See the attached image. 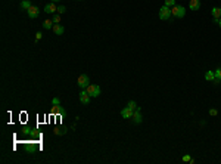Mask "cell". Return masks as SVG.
<instances>
[{"instance_id": "1", "label": "cell", "mask_w": 221, "mask_h": 164, "mask_svg": "<svg viewBox=\"0 0 221 164\" xmlns=\"http://www.w3.org/2000/svg\"><path fill=\"white\" fill-rule=\"evenodd\" d=\"M171 15H174V18H183L186 15V9L180 5H175L171 8Z\"/></svg>"}, {"instance_id": "2", "label": "cell", "mask_w": 221, "mask_h": 164, "mask_svg": "<svg viewBox=\"0 0 221 164\" xmlns=\"http://www.w3.org/2000/svg\"><path fill=\"white\" fill-rule=\"evenodd\" d=\"M77 83H78V86H80L81 89H87V87L91 84V83H90V77H88L87 74H81V75L78 77Z\"/></svg>"}, {"instance_id": "3", "label": "cell", "mask_w": 221, "mask_h": 164, "mask_svg": "<svg viewBox=\"0 0 221 164\" xmlns=\"http://www.w3.org/2000/svg\"><path fill=\"white\" fill-rule=\"evenodd\" d=\"M85 90H87V93H88L91 98H97V96L100 95V86H97V84H90Z\"/></svg>"}, {"instance_id": "4", "label": "cell", "mask_w": 221, "mask_h": 164, "mask_svg": "<svg viewBox=\"0 0 221 164\" xmlns=\"http://www.w3.org/2000/svg\"><path fill=\"white\" fill-rule=\"evenodd\" d=\"M159 18L164 19V21H167V19L171 18V9L168 8V6H162L161 9H159Z\"/></svg>"}, {"instance_id": "5", "label": "cell", "mask_w": 221, "mask_h": 164, "mask_svg": "<svg viewBox=\"0 0 221 164\" xmlns=\"http://www.w3.org/2000/svg\"><path fill=\"white\" fill-rule=\"evenodd\" d=\"M90 95L87 93V90H83V92H80V102L83 104V105H88L90 104Z\"/></svg>"}, {"instance_id": "6", "label": "cell", "mask_w": 221, "mask_h": 164, "mask_svg": "<svg viewBox=\"0 0 221 164\" xmlns=\"http://www.w3.org/2000/svg\"><path fill=\"white\" fill-rule=\"evenodd\" d=\"M44 12H46V14H56V12H58V6H56V3H53V2L47 3V5L44 6Z\"/></svg>"}, {"instance_id": "7", "label": "cell", "mask_w": 221, "mask_h": 164, "mask_svg": "<svg viewBox=\"0 0 221 164\" xmlns=\"http://www.w3.org/2000/svg\"><path fill=\"white\" fill-rule=\"evenodd\" d=\"M133 112H134L133 109H130L128 107H125L124 109H121V117L125 118V120H127V118H131V117H133Z\"/></svg>"}, {"instance_id": "8", "label": "cell", "mask_w": 221, "mask_h": 164, "mask_svg": "<svg viewBox=\"0 0 221 164\" xmlns=\"http://www.w3.org/2000/svg\"><path fill=\"white\" fill-rule=\"evenodd\" d=\"M40 15V9L37 8V6H31L30 9H28V17L30 18H37Z\"/></svg>"}, {"instance_id": "9", "label": "cell", "mask_w": 221, "mask_h": 164, "mask_svg": "<svg viewBox=\"0 0 221 164\" xmlns=\"http://www.w3.org/2000/svg\"><path fill=\"white\" fill-rule=\"evenodd\" d=\"M133 121L134 123H137V124H140L142 121H143V118H142V114H140V109H136L134 112H133Z\"/></svg>"}, {"instance_id": "10", "label": "cell", "mask_w": 221, "mask_h": 164, "mask_svg": "<svg viewBox=\"0 0 221 164\" xmlns=\"http://www.w3.org/2000/svg\"><path fill=\"white\" fill-rule=\"evenodd\" d=\"M52 30H53V33H55L56 36H61V34H64V31H65V28H64L61 24H55Z\"/></svg>"}, {"instance_id": "11", "label": "cell", "mask_w": 221, "mask_h": 164, "mask_svg": "<svg viewBox=\"0 0 221 164\" xmlns=\"http://www.w3.org/2000/svg\"><path fill=\"white\" fill-rule=\"evenodd\" d=\"M189 8H190L192 11H198V9L201 8V0H190Z\"/></svg>"}, {"instance_id": "12", "label": "cell", "mask_w": 221, "mask_h": 164, "mask_svg": "<svg viewBox=\"0 0 221 164\" xmlns=\"http://www.w3.org/2000/svg\"><path fill=\"white\" fill-rule=\"evenodd\" d=\"M211 14H212L214 19H220L221 18V9H220V8H212Z\"/></svg>"}, {"instance_id": "13", "label": "cell", "mask_w": 221, "mask_h": 164, "mask_svg": "<svg viewBox=\"0 0 221 164\" xmlns=\"http://www.w3.org/2000/svg\"><path fill=\"white\" fill-rule=\"evenodd\" d=\"M31 6H33V5H31V2H30V0H22V2H21V9L28 11Z\"/></svg>"}, {"instance_id": "14", "label": "cell", "mask_w": 221, "mask_h": 164, "mask_svg": "<svg viewBox=\"0 0 221 164\" xmlns=\"http://www.w3.org/2000/svg\"><path fill=\"white\" fill-rule=\"evenodd\" d=\"M214 78H215L214 71H206V74H205V80L206 81H214Z\"/></svg>"}, {"instance_id": "15", "label": "cell", "mask_w": 221, "mask_h": 164, "mask_svg": "<svg viewBox=\"0 0 221 164\" xmlns=\"http://www.w3.org/2000/svg\"><path fill=\"white\" fill-rule=\"evenodd\" d=\"M53 25H55V24H53V21H52V19H46V21L43 22V27H44L46 30H50V28H53Z\"/></svg>"}, {"instance_id": "16", "label": "cell", "mask_w": 221, "mask_h": 164, "mask_svg": "<svg viewBox=\"0 0 221 164\" xmlns=\"http://www.w3.org/2000/svg\"><path fill=\"white\" fill-rule=\"evenodd\" d=\"M52 112H53V114H65V109L61 108L59 105H58V107H55V105H53V109H52Z\"/></svg>"}, {"instance_id": "17", "label": "cell", "mask_w": 221, "mask_h": 164, "mask_svg": "<svg viewBox=\"0 0 221 164\" xmlns=\"http://www.w3.org/2000/svg\"><path fill=\"white\" fill-rule=\"evenodd\" d=\"M127 107L130 109H133V111H136V109H140V107H137V104L134 102V101H130L128 104H127Z\"/></svg>"}, {"instance_id": "18", "label": "cell", "mask_w": 221, "mask_h": 164, "mask_svg": "<svg viewBox=\"0 0 221 164\" xmlns=\"http://www.w3.org/2000/svg\"><path fill=\"white\" fill-rule=\"evenodd\" d=\"M52 21H53V24H61V15H59V14H55L53 18H52Z\"/></svg>"}, {"instance_id": "19", "label": "cell", "mask_w": 221, "mask_h": 164, "mask_svg": "<svg viewBox=\"0 0 221 164\" xmlns=\"http://www.w3.org/2000/svg\"><path fill=\"white\" fill-rule=\"evenodd\" d=\"M165 6H168V8L175 6V0H165Z\"/></svg>"}, {"instance_id": "20", "label": "cell", "mask_w": 221, "mask_h": 164, "mask_svg": "<svg viewBox=\"0 0 221 164\" xmlns=\"http://www.w3.org/2000/svg\"><path fill=\"white\" fill-rule=\"evenodd\" d=\"M59 104H61V99H59V98H53V99H52V105L58 107Z\"/></svg>"}, {"instance_id": "21", "label": "cell", "mask_w": 221, "mask_h": 164, "mask_svg": "<svg viewBox=\"0 0 221 164\" xmlns=\"http://www.w3.org/2000/svg\"><path fill=\"white\" fill-rule=\"evenodd\" d=\"M65 11H67V9H65V6H58V14H59V15L65 14Z\"/></svg>"}, {"instance_id": "22", "label": "cell", "mask_w": 221, "mask_h": 164, "mask_svg": "<svg viewBox=\"0 0 221 164\" xmlns=\"http://www.w3.org/2000/svg\"><path fill=\"white\" fill-rule=\"evenodd\" d=\"M214 74H215V78H220L221 80V68H217V70L214 71Z\"/></svg>"}, {"instance_id": "23", "label": "cell", "mask_w": 221, "mask_h": 164, "mask_svg": "<svg viewBox=\"0 0 221 164\" xmlns=\"http://www.w3.org/2000/svg\"><path fill=\"white\" fill-rule=\"evenodd\" d=\"M217 114H218V111H217V109H215V108H211V109H209V115H212V117H215Z\"/></svg>"}, {"instance_id": "24", "label": "cell", "mask_w": 221, "mask_h": 164, "mask_svg": "<svg viewBox=\"0 0 221 164\" xmlns=\"http://www.w3.org/2000/svg\"><path fill=\"white\" fill-rule=\"evenodd\" d=\"M41 37H43V33H41V31L35 33V40H37V41H38V40H41Z\"/></svg>"}, {"instance_id": "25", "label": "cell", "mask_w": 221, "mask_h": 164, "mask_svg": "<svg viewBox=\"0 0 221 164\" xmlns=\"http://www.w3.org/2000/svg\"><path fill=\"white\" fill-rule=\"evenodd\" d=\"M55 133H56V135H64L65 130H64V129H58V130H55Z\"/></svg>"}, {"instance_id": "26", "label": "cell", "mask_w": 221, "mask_h": 164, "mask_svg": "<svg viewBox=\"0 0 221 164\" xmlns=\"http://www.w3.org/2000/svg\"><path fill=\"white\" fill-rule=\"evenodd\" d=\"M183 161H186V163H187V161H190V155H187V154H186V155L183 157Z\"/></svg>"}, {"instance_id": "27", "label": "cell", "mask_w": 221, "mask_h": 164, "mask_svg": "<svg viewBox=\"0 0 221 164\" xmlns=\"http://www.w3.org/2000/svg\"><path fill=\"white\" fill-rule=\"evenodd\" d=\"M214 22H217V24L220 25V28H221V18L220 19H214Z\"/></svg>"}, {"instance_id": "28", "label": "cell", "mask_w": 221, "mask_h": 164, "mask_svg": "<svg viewBox=\"0 0 221 164\" xmlns=\"http://www.w3.org/2000/svg\"><path fill=\"white\" fill-rule=\"evenodd\" d=\"M52 2H53V3H55V2H56V3H58V2H59V0H52Z\"/></svg>"}]
</instances>
